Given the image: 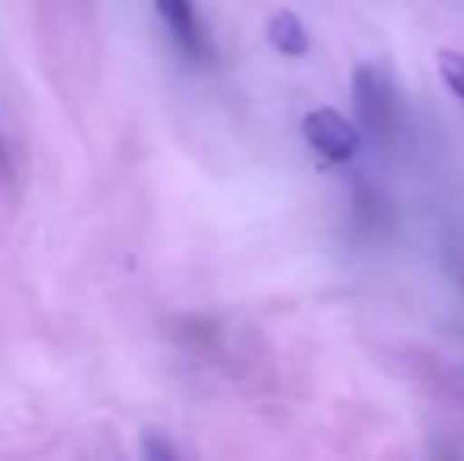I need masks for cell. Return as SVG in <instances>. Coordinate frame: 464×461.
<instances>
[{
    "mask_svg": "<svg viewBox=\"0 0 464 461\" xmlns=\"http://www.w3.org/2000/svg\"><path fill=\"white\" fill-rule=\"evenodd\" d=\"M354 108L361 123L367 127V133H372L376 139L395 133L398 127V101L392 92L389 80L382 76V70L363 63L354 70Z\"/></svg>",
    "mask_w": 464,
    "mask_h": 461,
    "instance_id": "obj_1",
    "label": "cell"
},
{
    "mask_svg": "<svg viewBox=\"0 0 464 461\" xmlns=\"http://www.w3.org/2000/svg\"><path fill=\"white\" fill-rule=\"evenodd\" d=\"M304 136L325 161H348L361 146L357 127L332 108H316L304 117Z\"/></svg>",
    "mask_w": 464,
    "mask_h": 461,
    "instance_id": "obj_2",
    "label": "cell"
},
{
    "mask_svg": "<svg viewBox=\"0 0 464 461\" xmlns=\"http://www.w3.org/2000/svg\"><path fill=\"white\" fill-rule=\"evenodd\" d=\"M155 6H159V16L165 23L168 35L174 38V44L189 61H202L208 54V38L193 0H155Z\"/></svg>",
    "mask_w": 464,
    "mask_h": 461,
    "instance_id": "obj_3",
    "label": "cell"
},
{
    "mask_svg": "<svg viewBox=\"0 0 464 461\" xmlns=\"http://www.w3.org/2000/svg\"><path fill=\"white\" fill-rule=\"evenodd\" d=\"M269 42L285 57H304L310 51V38H306L304 23L291 10H278L269 19Z\"/></svg>",
    "mask_w": 464,
    "mask_h": 461,
    "instance_id": "obj_4",
    "label": "cell"
},
{
    "mask_svg": "<svg viewBox=\"0 0 464 461\" xmlns=\"http://www.w3.org/2000/svg\"><path fill=\"white\" fill-rule=\"evenodd\" d=\"M440 76L446 80V86L464 101V54H459V51H442L440 54Z\"/></svg>",
    "mask_w": 464,
    "mask_h": 461,
    "instance_id": "obj_5",
    "label": "cell"
},
{
    "mask_svg": "<svg viewBox=\"0 0 464 461\" xmlns=\"http://www.w3.org/2000/svg\"><path fill=\"white\" fill-rule=\"evenodd\" d=\"M6 171V149H4V142H0V174Z\"/></svg>",
    "mask_w": 464,
    "mask_h": 461,
    "instance_id": "obj_6",
    "label": "cell"
}]
</instances>
